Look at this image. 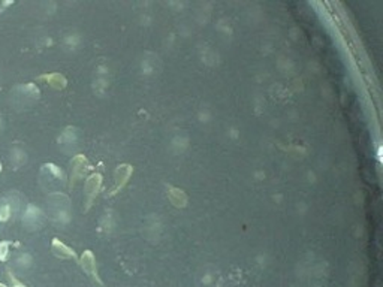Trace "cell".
Instances as JSON below:
<instances>
[{
	"label": "cell",
	"instance_id": "obj_1",
	"mask_svg": "<svg viewBox=\"0 0 383 287\" xmlns=\"http://www.w3.org/2000/svg\"><path fill=\"white\" fill-rule=\"evenodd\" d=\"M38 95H39V92L33 84H24V86H17L14 89L12 99L17 106H23V100H24V106H26L27 100L38 99Z\"/></svg>",
	"mask_w": 383,
	"mask_h": 287
},
{
	"label": "cell",
	"instance_id": "obj_2",
	"mask_svg": "<svg viewBox=\"0 0 383 287\" xmlns=\"http://www.w3.org/2000/svg\"><path fill=\"white\" fill-rule=\"evenodd\" d=\"M23 224L30 230L39 229L44 224V215H42L41 209L33 205H29L23 215Z\"/></svg>",
	"mask_w": 383,
	"mask_h": 287
},
{
	"label": "cell",
	"instance_id": "obj_3",
	"mask_svg": "<svg viewBox=\"0 0 383 287\" xmlns=\"http://www.w3.org/2000/svg\"><path fill=\"white\" fill-rule=\"evenodd\" d=\"M81 266L83 269L90 274L92 277H95L97 280V272H96V262H95V257L92 254V251H86L81 257Z\"/></svg>",
	"mask_w": 383,
	"mask_h": 287
},
{
	"label": "cell",
	"instance_id": "obj_4",
	"mask_svg": "<svg viewBox=\"0 0 383 287\" xmlns=\"http://www.w3.org/2000/svg\"><path fill=\"white\" fill-rule=\"evenodd\" d=\"M53 251L56 256L63 257V259H75V253L74 250H71L69 247H66L65 244H62L59 239L53 241Z\"/></svg>",
	"mask_w": 383,
	"mask_h": 287
},
{
	"label": "cell",
	"instance_id": "obj_5",
	"mask_svg": "<svg viewBox=\"0 0 383 287\" xmlns=\"http://www.w3.org/2000/svg\"><path fill=\"white\" fill-rule=\"evenodd\" d=\"M26 160H27V157H26V151H24V150L15 147V148L11 151V163H12L15 168L23 166V165L26 163Z\"/></svg>",
	"mask_w": 383,
	"mask_h": 287
},
{
	"label": "cell",
	"instance_id": "obj_6",
	"mask_svg": "<svg viewBox=\"0 0 383 287\" xmlns=\"http://www.w3.org/2000/svg\"><path fill=\"white\" fill-rule=\"evenodd\" d=\"M11 217V205L8 202H3L0 205V221H6Z\"/></svg>",
	"mask_w": 383,
	"mask_h": 287
},
{
	"label": "cell",
	"instance_id": "obj_7",
	"mask_svg": "<svg viewBox=\"0 0 383 287\" xmlns=\"http://www.w3.org/2000/svg\"><path fill=\"white\" fill-rule=\"evenodd\" d=\"M8 256H9V242H6V241L0 242V260L5 262L8 259Z\"/></svg>",
	"mask_w": 383,
	"mask_h": 287
},
{
	"label": "cell",
	"instance_id": "obj_8",
	"mask_svg": "<svg viewBox=\"0 0 383 287\" xmlns=\"http://www.w3.org/2000/svg\"><path fill=\"white\" fill-rule=\"evenodd\" d=\"M44 78H47L50 83H53V86H56V87H63V78L60 77V75H50V77H44Z\"/></svg>",
	"mask_w": 383,
	"mask_h": 287
},
{
	"label": "cell",
	"instance_id": "obj_9",
	"mask_svg": "<svg viewBox=\"0 0 383 287\" xmlns=\"http://www.w3.org/2000/svg\"><path fill=\"white\" fill-rule=\"evenodd\" d=\"M12 287H24V286H21V284H18V283H15V284H14V286H12Z\"/></svg>",
	"mask_w": 383,
	"mask_h": 287
},
{
	"label": "cell",
	"instance_id": "obj_10",
	"mask_svg": "<svg viewBox=\"0 0 383 287\" xmlns=\"http://www.w3.org/2000/svg\"><path fill=\"white\" fill-rule=\"evenodd\" d=\"M0 129H2V117H0Z\"/></svg>",
	"mask_w": 383,
	"mask_h": 287
},
{
	"label": "cell",
	"instance_id": "obj_11",
	"mask_svg": "<svg viewBox=\"0 0 383 287\" xmlns=\"http://www.w3.org/2000/svg\"><path fill=\"white\" fill-rule=\"evenodd\" d=\"M0 172H2V163H0Z\"/></svg>",
	"mask_w": 383,
	"mask_h": 287
},
{
	"label": "cell",
	"instance_id": "obj_12",
	"mask_svg": "<svg viewBox=\"0 0 383 287\" xmlns=\"http://www.w3.org/2000/svg\"><path fill=\"white\" fill-rule=\"evenodd\" d=\"M0 287H6V286H5V284H0Z\"/></svg>",
	"mask_w": 383,
	"mask_h": 287
}]
</instances>
